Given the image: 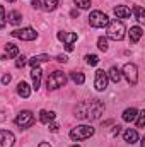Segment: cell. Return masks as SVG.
<instances>
[{
    "label": "cell",
    "instance_id": "1",
    "mask_svg": "<svg viewBox=\"0 0 145 147\" xmlns=\"http://www.w3.org/2000/svg\"><path fill=\"white\" fill-rule=\"evenodd\" d=\"M104 113V105L99 99H91V101H84L75 108V116L80 120H99Z\"/></svg>",
    "mask_w": 145,
    "mask_h": 147
},
{
    "label": "cell",
    "instance_id": "2",
    "mask_svg": "<svg viewBox=\"0 0 145 147\" xmlns=\"http://www.w3.org/2000/svg\"><path fill=\"white\" fill-rule=\"evenodd\" d=\"M108 28V38L109 39H113V41H121L123 38H125V24L121 22V21H118V19H114V21H109V24L106 26Z\"/></svg>",
    "mask_w": 145,
    "mask_h": 147
},
{
    "label": "cell",
    "instance_id": "3",
    "mask_svg": "<svg viewBox=\"0 0 145 147\" xmlns=\"http://www.w3.org/2000/svg\"><path fill=\"white\" fill-rule=\"evenodd\" d=\"M94 135V128L91 125H77L75 128L70 130V139L72 140H85V139H91Z\"/></svg>",
    "mask_w": 145,
    "mask_h": 147
},
{
    "label": "cell",
    "instance_id": "4",
    "mask_svg": "<svg viewBox=\"0 0 145 147\" xmlns=\"http://www.w3.org/2000/svg\"><path fill=\"white\" fill-rule=\"evenodd\" d=\"M67 84V75L60 70H55L53 74H50L48 80H46V86L50 91H55V89H60Z\"/></svg>",
    "mask_w": 145,
    "mask_h": 147
},
{
    "label": "cell",
    "instance_id": "5",
    "mask_svg": "<svg viewBox=\"0 0 145 147\" xmlns=\"http://www.w3.org/2000/svg\"><path fill=\"white\" fill-rule=\"evenodd\" d=\"M89 24H91L92 28H97V29L106 28L109 24V17L104 12H101V10H94V12H91V16H89Z\"/></svg>",
    "mask_w": 145,
    "mask_h": 147
},
{
    "label": "cell",
    "instance_id": "6",
    "mask_svg": "<svg viewBox=\"0 0 145 147\" xmlns=\"http://www.w3.org/2000/svg\"><path fill=\"white\" fill-rule=\"evenodd\" d=\"M15 125H17L19 128H22V130L33 127V125H34V115L28 110L21 111V113L17 115V118H15Z\"/></svg>",
    "mask_w": 145,
    "mask_h": 147
},
{
    "label": "cell",
    "instance_id": "7",
    "mask_svg": "<svg viewBox=\"0 0 145 147\" xmlns=\"http://www.w3.org/2000/svg\"><path fill=\"white\" fill-rule=\"evenodd\" d=\"M121 75H125V79L128 80L130 86H135L138 82V69L135 63H126L121 70Z\"/></svg>",
    "mask_w": 145,
    "mask_h": 147
},
{
    "label": "cell",
    "instance_id": "8",
    "mask_svg": "<svg viewBox=\"0 0 145 147\" xmlns=\"http://www.w3.org/2000/svg\"><path fill=\"white\" fill-rule=\"evenodd\" d=\"M12 36L19 38V39H22V41H34V39L38 38V33L33 29V28H22V29L12 31Z\"/></svg>",
    "mask_w": 145,
    "mask_h": 147
},
{
    "label": "cell",
    "instance_id": "9",
    "mask_svg": "<svg viewBox=\"0 0 145 147\" xmlns=\"http://www.w3.org/2000/svg\"><path fill=\"white\" fill-rule=\"evenodd\" d=\"M108 74L104 72V70H97L96 72V79H94V86H96V89L101 92V91H104L106 87H108Z\"/></svg>",
    "mask_w": 145,
    "mask_h": 147
},
{
    "label": "cell",
    "instance_id": "10",
    "mask_svg": "<svg viewBox=\"0 0 145 147\" xmlns=\"http://www.w3.org/2000/svg\"><path fill=\"white\" fill-rule=\"evenodd\" d=\"M15 142V137L9 130H0V147H12Z\"/></svg>",
    "mask_w": 145,
    "mask_h": 147
},
{
    "label": "cell",
    "instance_id": "11",
    "mask_svg": "<svg viewBox=\"0 0 145 147\" xmlns=\"http://www.w3.org/2000/svg\"><path fill=\"white\" fill-rule=\"evenodd\" d=\"M58 39L65 43V46H73V43L77 41V34L75 33H67V31H60L58 33Z\"/></svg>",
    "mask_w": 145,
    "mask_h": 147
},
{
    "label": "cell",
    "instance_id": "12",
    "mask_svg": "<svg viewBox=\"0 0 145 147\" xmlns=\"http://www.w3.org/2000/svg\"><path fill=\"white\" fill-rule=\"evenodd\" d=\"M41 75H43V70L39 69V67H33V70H31V79H33V89H39V86H41Z\"/></svg>",
    "mask_w": 145,
    "mask_h": 147
},
{
    "label": "cell",
    "instance_id": "13",
    "mask_svg": "<svg viewBox=\"0 0 145 147\" xmlns=\"http://www.w3.org/2000/svg\"><path fill=\"white\" fill-rule=\"evenodd\" d=\"M144 34V31H142V28L140 26H133L130 31H128V38H130V43H138L140 41V38Z\"/></svg>",
    "mask_w": 145,
    "mask_h": 147
},
{
    "label": "cell",
    "instance_id": "14",
    "mask_svg": "<svg viewBox=\"0 0 145 147\" xmlns=\"http://www.w3.org/2000/svg\"><path fill=\"white\" fill-rule=\"evenodd\" d=\"M55 111H48V110H41L39 111V121L41 123H44V125H48L50 121H53L55 120Z\"/></svg>",
    "mask_w": 145,
    "mask_h": 147
},
{
    "label": "cell",
    "instance_id": "15",
    "mask_svg": "<svg viewBox=\"0 0 145 147\" xmlns=\"http://www.w3.org/2000/svg\"><path fill=\"white\" fill-rule=\"evenodd\" d=\"M114 14H116L118 19H126V17L132 16V10L126 5H118V7H114Z\"/></svg>",
    "mask_w": 145,
    "mask_h": 147
},
{
    "label": "cell",
    "instance_id": "16",
    "mask_svg": "<svg viewBox=\"0 0 145 147\" xmlns=\"http://www.w3.org/2000/svg\"><path fill=\"white\" fill-rule=\"evenodd\" d=\"M28 62L31 63V67H39V63L50 62V55H46V53H43V55H34V57H31Z\"/></svg>",
    "mask_w": 145,
    "mask_h": 147
},
{
    "label": "cell",
    "instance_id": "17",
    "mask_svg": "<svg viewBox=\"0 0 145 147\" xmlns=\"http://www.w3.org/2000/svg\"><path fill=\"white\" fill-rule=\"evenodd\" d=\"M123 137H125V142H128V144H135V142L138 140V132L133 130V128H128V130H125Z\"/></svg>",
    "mask_w": 145,
    "mask_h": 147
},
{
    "label": "cell",
    "instance_id": "18",
    "mask_svg": "<svg viewBox=\"0 0 145 147\" xmlns=\"http://www.w3.org/2000/svg\"><path fill=\"white\" fill-rule=\"evenodd\" d=\"M137 115H138V110L137 108H126V110L123 111V120L125 121H135L137 120Z\"/></svg>",
    "mask_w": 145,
    "mask_h": 147
},
{
    "label": "cell",
    "instance_id": "19",
    "mask_svg": "<svg viewBox=\"0 0 145 147\" xmlns=\"http://www.w3.org/2000/svg\"><path fill=\"white\" fill-rule=\"evenodd\" d=\"M17 94H19L21 98H29V94H31V87L22 80V82L17 84Z\"/></svg>",
    "mask_w": 145,
    "mask_h": 147
},
{
    "label": "cell",
    "instance_id": "20",
    "mask_svg": "<svg viewBox=\"0 0 145 147\" xmlns=\"http://www.w3.org/2000/svg\"><path fill=\"white\" fill-rule=\"evenodd\" d=\"M7 19H9V24H12V26H17V24H21V21H22V16H21V12H17V10H12V12H9Z\"/></svg>",
    "mask_w": 145,
    "mask_h": 147
},
{
    "label": "cell",
    "instance_id": "21",
    "mask_svg": "<svg viewBox=\"0 0 145 147\" xmlns=\"http://www.w3.org/2000/svg\"><path fill=\"white\" fill-rule=\"evenodd\" d=\"M121 70H118L116 67H111L109 69V74H108V79L111 80V82H114V84H118L119 80H121Z\"/></svg>",
    "mask_w": 145,
    "mask_h": 147
},
{
    "label": "cell",
    "instance_id": "22",
    "mask_svg": "<svg viewBox=\"0 0 145 147\" xmlns=\"http://www.w3.org/2000/svg\"><path fill=\"white\" fill-rule=\"evenodd\" d=\"M5 53H7L10 58H14V57H17V55H19V48H17L15 45L9 43V45H5Z\"/></svg>",
    "mask_w": 145,
    "mask_h": 147
},
{
    "label": "cell",
    "instance_id": "23",
    "mask_svg": "<svg viewBox=\"0 0 145 147\" xmlns=\"http://www.w3.org/2000/svg\"><path fill=\"white\" fill-rule=\"evenodd\" d=\"M133 14H135V17H137L138 22H145V12L140 5H135L133 7Z\"/></svg>",
    "mask_w": 145,
    "mask_h": 147
},
{
    "label": "cell",
    "instance_id": "24",
    "mask_svg": "<svg viewBox=\"0 0 145 147\" xmlns=\"http://www.w3.org/2000/svg\"><path fill=\"white\" fill-rule=\"evenodd\" d=\"M58 7V0H44V3H43V9L46 10V12H51V10H55Z\"/></svg>",
    "mask_w": 145,
    "mask_h": 147
},
{
    "label": "cell",
    "instance_id": "25",
    "mask_svg": "<svg viewBox=\"0 0 145 147\" xmlns=\"http://www.w3.org/2000/svg\"><path fill=\"white\" fill-rule=\"evenodd\" d=\"M70 77H72V80L75 82V84H84V82H85V77H84L82 72H72Z\"/></svg>",
    "mask_w": 145,
    "mask_h": 147
},
{
    "label": "cell",
    "instance_id": "26",
    "mask_svg": "<svg viewBox=\"0 0 145 147\" xmlns=\"http://www.w3.org/2000/svg\"><path fill=\"white\" fill-rule=\"evenodd\" d=\"M97 48H99L101 51H108V48H109L108 38H104V36L99 38V39H97Z\"/></svg>",
    "mask_w": 145,
    "mask_h": 147
},
{
    "label": "cell",
    "instance_id": "27",
    "mask_svg": "<svg viewBox=\"0 0 145 147\" xmlns=\"http://www.w3.org/2000/svg\"><path fill=\"white\" fill-rule=\"evenodd\" d=\"M144 125H145V111H138V115H137V127L144 128Z\"/></svg>",
    "mask_w": 145,
    "mask_h": 147
},
{
    "label": "cell",
    "instance_id": "28",
    "mask_svg": "<svg viewBox=\"0 0 145 147\" xmlns=\"http://www.w3.org/2000/svg\"><path fill=\"white\" fill-rule=\"evenodd\" d=\"M85 62H87L89 65H92V67H94V65H97V63H99V57H97V55H87V57H85Z\"/></svg>",
    "mask_w": 145,
    "mask_h": 147
},
{
    "label": "cell",
    "instance_id": "29",
    "mask_svg": "<svg viewBox=\"0 0 145 147\" xmlns=\"http://www.w3.org/2000/svg\"><path fill=\"white\" fill-rule=\"evenodd\" d=\"M26 63H28V58H26L24 55H17V62H15V67H17V69H22Z\"/></svg>",
    "mask_w": 145,
    "mask_h": 147
},
{
    "label": "cell",
    "instance_id": "30",
    "mask_svg": "<svg viewBox=\"0 0 145 147\" xmlns=\"http://www.w3.org/2000/svg\"><path fill=\"white\" fill-rule=\"evenodd\" d=\"M5 22H7V16H5V9L0 5V29L5 28Z\"/></svg>",
    "mask_w": 145,
    "mask_h": 147
},
{
    "label": "cell",
    "instance_id": "31",
    "mask_svg": "<svg viewBox=\"0 0 145 147\" xmlns=\"http://www.w3.org/2000/svg\"><path fill=\"white\" fill-rule=\"evenodd\" d=\"M75 5H79L80 9H89L91 7V0H73Z\"/></svg>",
    "mask_w": 145,
    "mask_h": 147
},
{
    "label": "cell",
    "instance_id": "32",
    "mask_svg": "<svg viewBox=\"0 0 145 147\" xmlns=\"http://www.w3.org/2000/svg\"><path fill=\"white\" fill-rule=\"evenodd\" d=\"M48 125H50V130L51 132H58V128H60V125L58 123H53V121H50Z\"/></svg>",
    "mask_w": 145,
    "mask_h": 147
},
{
    "label": "cell",
    "instance_id": "33",
    "mask_svg": "<svg viewBox=\"0 0 145 147\" xmlns=\"http://www.w3.org/2000/svg\"><path fill=\"white\" fill-rule=\"evenodd\" d=\"M56 60H58L60 63H67V62H68V58H67V55H58V57H56Z\"/></svg>",
    "mask_w": 145,
    "mask_h": 147
},
{
    "label": "cell",
    "instance_id": "34",
    "mask_svg": "<svg viewBox=\"0 0 145 147\" xmlns=\"http://www.w3.org/2000/svg\"><path fill=\"white\" fill-rule=\"evenodd\" d=\"M10 80H12V77H10V75H9V74H7V75H3V77H2V84H3V86H7V84H9V82H10Z\"/></svg>",
    "mask_w": 145,
    "mask_h": 147
},
{
    "label": "cell",
    "instance_id": "35",
    "mask_svg": "<svg viewBox=\"0 0 145 147\" xmlns=\"http://www.w3.org/2000/svg\"><path fill=\"white\" fill-rule=\"evenodd\" d=\"M119 130H121V127H119V125L113 127V132H111V135H113V137H114V135H118V134H119Z\"/></svg>",
    "mask_w": 145,
    "mask_h": 147
},
{
    "label": "cell",
    "instance_id": "36",
    "mask_svg": "<svg viewBox=\"0 0 145 147\" xmlns=\"http://www.w3.org/2000/svg\"><path fill=\"white\" fill-rule=\"evenodd\" d=\"M31 3H33V7H34V9H41V2H39V0H33Z\"/></svg>",
    "mask_w": 145,
    "mask_h": 147
},
{
    "label": "cell",
    "instance_id": "37",
    "mask_svg": "<svg viewBox=\"0 0 145 147\" xmlns=\"http://www.w3.org/2000/svg\"><path fill=\"white\" fill-rule=\"evenodd\" d=\"M38 147H51V146H50V144H46V142H41Z\"/></svg>",
    "mask_w": 145,
    "mask_h": 147
},
{
    "label": "cell",
    "instance_id": "38",
    "mask_svg": "<svg viewBox=\"0 0 145 147\" xmlns=\"http://www.w3.org/2000/svg\"><path fill=\"white\" fill-rule=\"evenodd\" d=\"M0 120H3V111H0Z\"/></svg>",
    "mask_w": 145,
    "mask_h": 147
},
{
    "label": "cell",
    "instance_id": "39",
    "mask_svg": "<svg viewBox=\"0 0 145 147\" xmlns=\"http://www.w3.org/2000/svg\"><path fill=\"white\" fill-rule=\"evenodd\" d=\"M7 2H15V0H7Z\"/></svg>",
    "mask_w": 145,
    "mask_h": 147
},
{
    "label": "cell",
    "instance_id": "40",
    "mask_svg": "<svg viewBox=\"0 0 145 147\" xmlns=\"http://www.w3.org/2000/svg\"><path fill=\"white\" fill-rule=\"evenodd\" d=\"M72 147H80V146H72Z\"/></svg>",
    "mask_w": 145,
    "mask_h": 147
}]
</instances>
